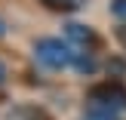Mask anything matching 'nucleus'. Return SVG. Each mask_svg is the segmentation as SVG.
I'll return each instance as SVG.
<instances>
[{
	"mask_svg": "<svg viewBox=\"0 0 126 120\" xmlns=\"http://www.w3.org/2000/svg\"><path fill=\"white\" fill-rule=\"evenodd\" d=\"M0 86H6V65L0 62Z\"/></svg>",
	"mask_w": 126,
	"mask_h": 120,
	"instance_id": "7",
	"label": "nucleus"
},
{
	"mask_svg": "<svg viewBox=\"0 0 126 120\" xmlns=\"http://www.w3.org/2000/svg\"><path fill=\"white\" fill-rule=\"evenodd\" d=\"M68 40L80 43V46H95V34H92L86 25H77V22L68 25Z\"/></svg>",
	"mask_w": 126,
	"mask_h": 120,
	"instance_id": "3",
	"label": "nucleus"
},
{
	"mask_svg": "<svg viewBox=\"0 0 126 120\" xmlns=\"http://www.w3.org/2000/svg\"><path fill=\"white\" fill-rule=\"evenodd\" d=\"M6 34V25H3V18H0V37H3Z\"/></svg>",
	"mask_w": 126,
	"mask_h": 120,
	"instance_id": "8",
	"label": "nucleus"
},
{
	"mask_svg": "<svg viewBox=\"0 0 126 120\" xmlns=\"http://www.w3.org/2000/svg\"><path fill=\"white\" fill-rule=\"evenodd\" d=\"M111 12H114L117 18H126V0H114V3H111Z\"/></svg>",
	"mask_w": 126,
	"mask_h": 120,
	"instance_id": "6",
	"label": "nucleus"
},
{
	"mask_svg": "<svg viewBox=\"0 0 126 120\" xmlns=\"http://www.w3.org/2000/svg\"><path fill=\"white\" fill-rule=\"evenodd\" d=\"M86 117H89V120H120L117 111L102 108V105H92V102H89V108H86Z\"/></svg>",
	"mask_w": 126,
	"mask_h": 120,
	"instance_id": "4",
	"label": "nucleus"
},
{
	"mask_svg": "<svg viewBox=\"0 0 126 120\" xmlns=\"http://www.w3.org/2000/svg\"><path fill=\"white\" fill-rule=\"evenodd\" d=\"M40 3H46L49 9H62V12H74V9H80V6H83L86 0H40Z\"/></svg>",
	"mask_w": 126,
	"mask_h": 120,
	"instance_id": "5",
	"label": "nucleus"
},
{
	"mask_svg": "<svg viewBox=\"0 0 126 120\" xmlns=\"http://www.w3.org/2000/svg\"><path fill=\"white\" fill-rule=\"evenodd\" d=\"M34 55H37V62L46 65V68H68V65H74V59H77V52H71V46L62 43V40H55V37L37 40Z\"/></svg>",
	"mask_w": 126,
	"mask_h": 120,
	"instance_id": "1",
	"label": "nucleus"
},
{
	"mask_svg": "<svg viewBox=\"0 0 126 120\" xmlns=\"http://www.w3.org/2000/svg\"><path fill=\"white\" fill-rule=\"evenodd\" d=\"M89 102L92 105H102V108H111V111H120L126 108V86L120 83H102L89 92Z\"/></svg>",
	"mask_w": 126,
	"mask_h": 120,
	"instance_id": "2",
	"label": "nucleus"
}]
</instances>
